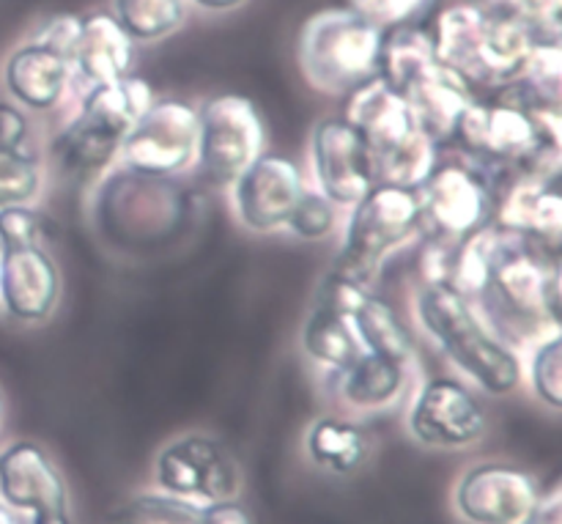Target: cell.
Returning <instances> with one entry per match:
<instances>
[{
    "mask_svg": "<svg viewBox=\"0 0 562 524\" xmlns=\"http://www.w3.org/2000/svg\"><path fill=\"white\" fill-rule=\"evenodd\" d=\"M560 289V247L494 223L486 272L472 305L510 349L521 355L536 341L558 333L562 327Z\"/></svg>",
    "mask_w": 562,
    "mask_h": 524,
    "instance_id": "cell-1",
    "label": "cell"
},
{
    "mask_svg": "<svg viewBox=\"0 0 562 524\" xmlns=\"http://www.w3.org/2000/svg\"><path fill=\"white\" fill-rule=\"evenodd\" d=\"M453 141L494 179L521 174L560 179V108L536 99L521 82L499 88V97L488 104L475 99L461 115Z\"/></svg>",
    "mask_w": 562,
    "mask_h": 524,
    "instance_id": "cell-2",
    "label": "cell"
},
{
    "mask_svg": "<svg viewBox=\"0 0 562 524\" xmlns=\"http://www.w3.org/2000/svg\"><path fill=\"white\" fill-rule=\"evenodd\" d=\"M195 220V198L179 176H148L115 163L97 179L91 223L121 256H148L181 242Z\"/></svg>",
    "mask_w": 562,
    "mask_h": 524,
    "instance_id": "cell-3",
    "label": "cell"
},
{
    "mask_svg": "<svg viewBox=\"0 0 562 524\" xmlns=\"http://www.w3.org/2000/svg\"><path fill=\"white\" fill-rule=\"evenodd\" d=\"M412 313L434 349L477 393H516L525 382V357L510 349L450 283H420L412 297Z\"/></svg>",
    "mask_w": 562,
    "mask_h": 524,
    "instance_id": "cell-4",
    "label": "cell"
},
{
    "mask_svg": "<svg viewBox=\"0 0 562 524\" xmlns=\"http://www.w3.org/2000/svg\"><path fill=\"white\" fill-rule=\"evenodd\" d=\"M434 53L470 86L505 88L525 71L538 44L525 22L481 3H453L437 14Z\"/></svg>",
    "mask_w": 562,
    "mask_h": 524,
    "instance_id": "cell-5",
    "label": "cell"
},
{
    "mask_svg": "<svg viewBox=\"0 0 562 524\" xmlns=\"http://www.w3.org/2000/svg\"><path fill=\"white\" fill-rule=\"evenodd\" d=\"M344 119L366 137L376 181L420 187L439 163V146L420 130L409 102L382 77L346 97Z\"/></svg>",
    "mask_w": 562,
    "mask_h": 524,
    "instance_id": "cell-6",
    "label": "cell"
},
{
    "mask_svg": "<svg viewBox=\"0 0 562 524\" xmlns=\"http://www.w3.org/2000/svg\"><path fill=\"white\" fill-rule=\"evenodd\" d=\"M384 31L351 9H324L302 25L296 64L307 86L327 97H349L379 77Z\"/></svg>",
    "mask_w": 562,
    "mask_h": 524,
    "instance_id": "cell-7",
    "label": "cell"
},
{
    "mask_svg": "<svg viewBox=\"0 0 562 524\" xmlns=\"http://www.w3.org/2000/svg\"><path fill=\"white\" fill-rule=\"evenodd\" d=\"M420 231V192L415 187L376 181L371 192L349 209L344 242L329 272L371 289L384 264L404 250Z\"/></svg>",
    "mask_w": 562,
    "mask_h": 524,
    "instance_id": "cell-8",
    "label": "cell"
},
{
    "mask_svg": "<svg viewBox=\"0 0 562 524\" xmlns=\"http://www.w3.org/2000/svg\"><path fill=\"white\" fill-rule=\"evenodd\" d=\"M267 121L252 99L220 93L198 108V141L192 170L209 187L228 190L263 152Z\"/></svg>",
    "mask_w": 562,
    "mask_h": 524,
    "instance_id": "cell-9",
    "label": "cell"
},
{
    "mask_svg": "<svg viewBox=\"0 0 562 524\" xmlns=\"http://www.w3.org/2000/svg\"><path fill=\"white\" fill-rule=\"evenodd\" d=\"M406 434L439 454L477 448L488 434V412L475 388L459 377L423 379L406 399Z\"/></svg>",
    "mask_w": 562,
    "mask_h": 524,
    "instance_id": "cell-10",
    "label": "cell"
},
{
    "mask_svg": "<svg viewBox=\"0 0 562 524\" xmlns=\"http://www.w3.org/2000/svg\"><path fill=\"white\" fill-rule=\"evenodd\" d=\"M154 489L195 503H231L241 498V467L223 439L206 432H184L157 450Z\"/></svg>",
    "mask_w": 562,
    "mask_h": 524,
    "instance_id": "cell-11",
    "label": "cell"
},
{
    "mask_svg": "<svg viewBox=\"0 0 562 524\" xmlns=\"http://www.w3.org/2000/svg\"><path fill=\"white\" fill-rule=\"evenodd\" d=\"M417 192L423 228H431V236L448 242L464 239L492 223L497 207V179L470 157L437 163Z\"/></svg>",
    "mask_w": 562,
    "mask_h": 524,
    "instance_id": "cell-12",
    "label": "cell"
},
{
    "mask_svg": "<svg viewBox=\"0 0 562 524\" xmlns=\"http://www.w3.org/2000/svg\"><path fill=\"white\" fill-rule=\"evenodd\" d=\"M0 503L27 524H75L64 472L36 439L0 448Z\"/></svg>",
    "mask_w": 562,
    "mask_h": 524,
    "instance_id": "cell-13",
    "label": "cell"
},
{
    "mask_svg": "<svg viewBox=\"0 0 562 524\" xmlns=\"http://www.w3.org/2000/svg\"><path fill=\"white\" fill-rule=\"evenodd\" d=\"M198 108L187 99H154L126 132L119 163L148 176H181L195 163Z\"/></svg>",
    "mask_w": 562,
    "mask_h": 524,
    "instance_id": "cell-14",
    "label": "cell"
},
{
    "mask_svg": "<svg viewBox=\"0 0 562 524\" xmlns=\"http://www.w3.org/2000/svg\"><path fill=\"white\" fill-rule=\"evenodd\" d=\"M543 489L532 472L510 461H477L453 487V514L464 524H527Z\"/></svg>",
    "mask_w": 562,
    "mask_h": 524,
    "instance_id": "cell-15",
    "label": "cell"
},
{
    "mask_svg": "<svg viewBox=\"0 0 562 524\" xmlns=\"http://www.w3.org/2000/svg\"><path fill=\"white\" fill-rule=\"evenodd\" d=\"M307 157L313 190L329 198L338 209H351L376 185L371 148L344 115H327L313 124Z\"/></svg>",
    "mask_w": 562,
    "mask_h": 524,
    "instance_id": "cell-16",
    "label": "cell"
},
{
    "mask_svg": "<svg viewBox=\"0 0 562 524\" xmlns=\"http://www.w3.org/2000/svg\"><path fill=\"white\" fill-rule=\"evenodd\" d=\"M307 181L296 159L263 152L228 187L231 212L245 231L258 236L278 234L289 225L291 212L305 196Z\"/></svg>",
    "mask_w": 562,
    "mask_h": 524,
    "instance_id": "cell-17",
    "label": "cell"
},
{
    "mask_svg": "<svg viewBox=\"0 0 562 524\" xmlns=\"http://www.w3.org/2000/svg\"><path fill=\"white\" fill-rule=\"evenodd\" d=\"M60 302V269L44 242L0 247V311L20 324H44Z\"/></svg>",
    "mask_w": 562,
    "mask_h": 524,
    "instance_id": "cell-18",
    "label": "cell"
},
{
    "mask_svg": "<svg viewBox=\"0 0 562 524\" xmlns=\"http://www.w3.org/2000/svg\"><path fill=\"white\" fill-rule=\"evenodd\" d=\"M338 404L349 417H382L406 404L412 393V366L360 352L344 371L333 374Z\"/></svg>",
    "mask_w": 562,
    "mask_h": 524,
    "instance_id": "cell-19",
    "label": "cell"
},
{
    "mask_svg": "<svg viewBox=\"0 0 562 524\" xmlns=\"http://www.w3.org/2000/svg\"><path fill=\"white\" fill-rule=\"evenodd\" d=\"M0 77H3V88L11 102L31 113L55 110L75 86L71 60L36 38H27L20 47L11 49Z\"/></svg>",
    "mask_w": 562,
    "mask_h": 524,
    "instance_id": "cell-20",
    "label": "cell"
},
{
    "mask_svg": "<svg viewBox=\"0 0 562 524\" xmlns=\"http://www.w3.org/2000/svg\"><path fill=\"white\" fill-rule=\"evenodd\" d=\"M47 185V163L25 110L0 99V209L33 207Z\"/></svg>",
    "mask_w": 562,
    "mask_h": 524,
    "instance_id": "cell-21",
    "label": "cell"
},
{
    "mask_svg": "<svg viewBox=\"0 0 562 524\" xmlns=\"http://www.w3.org/2000/svg\"><path fill=\"white\" fill-rule=\"evenodd\" d=\"M135 42L124 33L108 11L80 16L75 47H71V77L77 88H93L102 82L132 75Z\"/></svg>",
    "mask_w": 562,
    "mask_h": 524,
    "instance_id": "cell-22",
    "label": "cell"
},
{
    "mask_svg": "<svg viewBox=\"0 0 562 524\" xmlns=\"http://www.w3.org/2000/svg\"><path fill=\"white\" fill-rule=\"evenodd\" d=\"M558 181L552 176H514L508 190L497 196L492 220L499 228L530 236L549 247H560L562 196Z\"/></svg>",
    "mask_w": 562,
    "mask_h": 524,
    "instance_id": "cell-23",
    "label": "cell"
},
{
    "mask_svg": "<svg viewBox=\"0 0 562 524\" xmlns=\"http://www.w3.org/2000/svg\"><path fill=\"white\" fill-rule=\"evenodd\" d=\"M401 97L409 102L420 130L431 137L437 146L450 143L456 135L464 110L475 102V91L470 82L445 66L442 60H434L431 66L420 71L409 86L401 91Z\"/></svg>",
    "mask_w": 562,
    "mask_h": 524,
    "instance_id": "cell-24",
    "label": "cell"
},
{
    "mask_svg": "<svg viewBox=\"0 0 562 524\" xmlns=\"http://www.w3.org/2000/svg\"><path fill=\"white\" fill-rule=\"evenodd\" d=\"M121 141L124 137L119 132L104 126L93 115L77 110L69 124L49 143V165L64 179H99L110 165L119 163Z\"/></svg>",
    "mask_w": 562,
    "mask_h": 524,
    "instance_id": "cell-25",
    "label": "cell"
},
{
    "mask_svg": "<svg viewBox=\"0 0 562 524\" xmlns=\"http://www.w3.org/2000/svg\"><path fill=\"white\" fill-rule=\"evenodd\" d=\"M108 524H256V516L239 503H195L159 489L130 494L110 511Z\"/></svg>",
    "mask_w": 562,
    "mask_h": 524,
    "instance_id": "cell-26",
    "label": "cell"
},
{
    "mask_svg": "<svg viewBox=\"0 0 562 524\" xmlns=\"http://www.w3.org/2000/svg\"><path fill=\"white\" fill-rule=\"evenodd\" d=\"M307 461L327 476H355L368 465L373 454V439L357 417L322 415L305 432Z\"/></svg>",
    "mask_w": 562,
    "mask_h": 524,
    "instance_id": "cell-27",
    "label": "cell"
},
{
    "mask_svg": "<svg viewBox=\"0 0 562 524\" xmlns=\"http://www.w3.org/2000/svg\"><path fill=\"white\" fill-rule=\"evenodd\" d=\"M346 319H349L362 352L387 357L393 363H404V366L415 363V335H412L404 316L395 311L393 302L366 289Z\"/></svg>",
    "mask_w": 562,
    "mask_h": 524,
    "instance_id": "cell-28",
    "label": "cell"
},
{
    "mask_svg": "<svg viewBox=\"0 0 562 524\" xmlns=\"http://www.w3.org/2000/svg\"><path fill=\"white\" fill-rule=\"evenodd\" d=\"M300 349L318 371L333 377L360 355L362 346L351 330L349 319L316 302L300 330Z\"/></svg>",
    "mask_w": 562,
    "mask_h": 524,
    "instance_id": "cell-29",
    "label": "cell"
},
{
    "mask_svg": "<svg viewBox=\"0 0 562 524\" xmlns=\"http://www.w3.org/2000/svg\"><path fill=\"white\" fill-rule=\"evenodd\" d=\"M113 16L135 44L162 42L187 22V0H110Z\"/></svg>",
    "mask_w": 562,
    "mask_h": 524,
    "instance_id": "cell-30",
    "label": "cell"
},
{
    "mask_svg": "<svg viewBox=\"0 0 562 524\" xmlns=\"http://www.w3.org/2000/svg\"><path fill=\"white\" fill-rule=\"evenodd\" d=\"M527 355L525 377L530 382L532 395L541 401L547 410H562V338L558 333L547 335V338L536 341Z\"/></svg>",
    "mask_w": 562,
    "mask_h": 524,
    "instance_id": "cell-31",
    "label": "cell"
},
{
    "mask_svg": "<svg viewBox=\"0 0 562 524\" xmlns=\"http://www.w3.org/2000/svg\"><path fill=\"white\" fill-rule=\"evenodd\" d=\"M516 82L541 102L560 108L562 99V49L560 42H538Z\"/></svg>",
    "mask_w": 562,
    "mask_h": 524,
    "instance_id": "cell-32",
    "label": "cell"
},
{
    "mask_svg": "<svg viewBox=\"0 0 562 524\" xmlns=\"http://www.w3.org/2000/svg\"><path fill=\"white\" fill-rule=\"evenodd\" d=\"M338 207L329 198H324L318 190L307 187L305 196L300 198V203L291 212L285 231H291V234L305 242H318L327 239L338 228Z\"/></svg>",
    "mask_w": 562,
    "mask_h": 524,
    "instance_id": "cell-33",
    "label": "cell"
},
{
    "mask_svg": "<svg viewBox=\"0 0 562 524\" xmlns=\"http://www.w3.org/2000/svg\"><path fill=\"white\" fill-rule=\"evenodd\" d=\"M486 5L525 22L538 42H560L562 0H486Z\"/></svg>",
    "mask_w": 562,
    "mask_h": 524,
    "instance_id": "cell-34",
    "label": "cell"
},
{
    "mask_svg": "<svg viewBox=\"0 0 562 524\" xmlns=\"http://www.w3.org/2000/svg\"><path fill=\"white\" fill-rule=\"evenodd\" d=\"M437 0H349V9L371 20L382 31L401 25H417Z\"/></svg>",
    "mask_w": 562,
    "mask_h": 524,
    "instance_id": "cell-35",
    "label": "cell"
},
{
    "mask_svg": "<svg viewBox=\"0 0 562 524\" xmlns=\"http://www.w3.org/2000/svg\"><path fill=\"white\" fill-rule=\"evenodd\" d=\"M49 223L42 212L33 207H9L0 209V247L9 245H33L44 242L47 245Z\"/></svg>",
    "mask_w": 562,
    "mask_h": 524,
    "instance_id": "cell-36",
    "label": "cell"
},
{
    "mask_svg": "<svg viewBox=\"0 0 562 524\" xmlns=\"http://www.w3.org/2000/svg\"><path fill=\"white\" fill-rule=\"evenodd\" d=\"M527 524H562V494L560 487H552L541 494L536 511L527 520Z\"/></svg>",
    "mask_w": 562,
    "mask_h": 524,
    "instance_id": "cell-37",
    "label": "cell"
},
{
    "mask_svg": "<svg viewBox=\"0 0 562 524\" xmlns=\"http://www.w3.org/2000/svg\"><path fill=\"white\" fill-rule=\"evenodd\" d=\"M187 3L195 5V9L201 11H209V14H223V11L239 9V5H245L247 0H187Z\"/></svg>",
    "mask_w": 562,
    "mask_h": 524,
    "instance_id": "cell-38",
    "label": "cell"
},
{
    "mask_svg": "<svg viewBox=\"0 0 562 524\" xmlns=\"http://www.w3.org/2000/svg\"><path fill=\"white\" fill-rule=\"evenodd\" d=\"M0 524H22V520L14 514V511H9L3 503H0Z\"/></svg>",
    "mask_w": 562,
    "mask_h": 524,
    "instance_id": "cell-39",
    "label": "cell"
},
{
    "mask_svg": "<svg viewBox=\"0 0 562 524\" xmlns=\"http://www.w3.org/2000/svg\"><path fill=\"white\" fill-rule=\"evenodd\" d=\"M3 417H5V393L0 388V426H3Z\"/></svg>",
    "mask_w": 562,
    "mask_h": 524,
    "instance_id": "cell-40",
    "label": "cell"
}]
</instances>
